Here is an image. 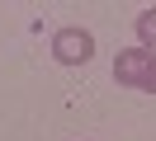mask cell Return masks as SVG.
Segmentation results:
<instances>
[{"instance_id": "cell-3", "label": "cell", "mask_w": 156, "mask_h": 141, "mask_svg": "<svg viewBox=\"0 0 156 141\" xmlns=\"http://www.w3.org/2000/svg\"><path fill=\"white\" fill-rule=\"evenodd\" d=\"M137 47L142 52H156V5H147L137 14Z\"/></svg>"}, {"instance_id": "cell-4", "label": "cell", "mask_w": 156, "mask_h": 141, "mask_svg": "<svg viewBox=\"0 0 156 141\" xmlns=\"http://www.w3.org/2000/svg\"><path fill=\"white\" fill-rule=\"evenodd\" d=\"M147 94H156V61H151V75H147V85H142Z\"/></svg>"}, {"instance_id": "cell-1", "label": "cell", "mask_w": 156, "mask_h": 141, "mask_svg": "<svg viewBox=\"0 0 156 141\" xmlns=\"http://www.w3.org/2000/svg\"><path fill=\"white\" fill-rule=\"evenodd\" d=\"M48 52H52L57 66H90V56H95V33L80 28V24H66V28L52 33Z\"/></svg>"}, {"instance_id": "cell-2", "label": "cell", "mask_w": 156, "mask_h": 141, "mask_svg": "<svg viewBox=\"0 0 156 141\" xmlns=\"http://www.w3.org/2000/svg\"><path fill=\"white\" fill-rule=\"evenodd\" d=\"M151 61H156V52L128 47V52H118V56H114V80L123 85V89H142L147 75H151Z\"/></svg>"}]
</instances>
